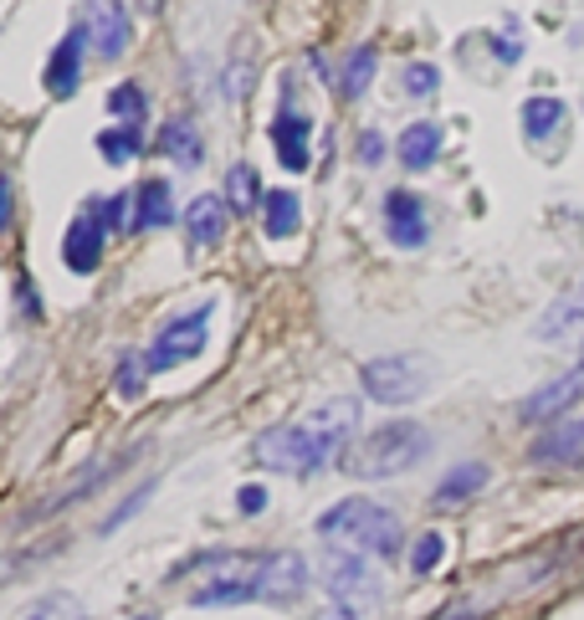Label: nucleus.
I'll return each instance as SVG.
<instances>
[{"instance_id":"1","label":"nucleus","mask_w":584,"mask_h":620,"mask_svg":"<svg viewBox=\"0 0 584 620\" xmlns=\"http://www.w3.org/2000/svg\"><path fill=\"white\" fill-rule=\"evenodd\" d=\"M359 431V401L354 395H338V401H323L308 420L298 426H272L257 437L251 456L262 462L267 472H287V477H308V472L329 467L344 441Z\"/></svg>"},{"instance_id":"2","label":"nucleus","mask_w":584,"mask_h":620,"mask_svg":"<svg viewBox=\"0 0 584 620\" xmlns=\"http://www.w3.org/2000/svg\"><path fill=\"white\" fill-rule=\"evenodd\" d=\"M318 538H329L334 549L395 559L405 544V523H401V513H390L374 498H344V503H334L318 518Z\"/></svg>"},{"instance_id":"3","label":"nucleus","mask_w":584,"mask_h":620,"mask_svg":"<svg viewBox=\"0 0 584 620\" xmlns=\"http://www.w3.org/2000/svg\"><path fill=\"white\" fill-rule=\"evenodd\" d=\"M426 456H431V431L420 420H390L344 452V472L359 482H380V477H401V472L420 467Z\"/></svg>"},{"instance_id":"4","label":"nucleus","mask_w":584,"mask_h":620,"mask_svg":"<svg viewBox=\"0 0 584 620\" xmlns=\"http://www.w3.org/2000/svg\"><path fill=\"white\" fill-rule=\"evenodd\" d=\"M359 385L380 405H410L431 390V359L426 354H384L359 369Z\"/></svg>"},{"instance_id":"5","label":"nucleus","mask_w":584,"mask_h":620,"mask_svg":"<svg viewBox=\"0 0 584 620\" xmlns=\"http://www.w3.org/2000/svg\"><path fill=\"white\" fill-rule=\"evenodd\" d=\"M211 313H216V302L205 298V302H195L190 313L169 319L165 329L154 334L150 349H144V365H150V374H165V369L190 365V359H195V354L211 344Z\"/></svg>"},{"instance_id":"6","label":"nucleus","mask_w":584,"mask_h":620,"mask_svg":"<svg viewBox=\"0 0 584 620\" xmlns=\"http://www.w3.org/2000/svg\"><path fill=\"white\" fill-rule=\"evenodd\" d=\"M323 589H329V600L349 605V610H359L365 620L384 605L380 574L369 570L365 553H354V549H329V564H323Z\"/></svg>"},{"instance_id":"7","label":"nucleus","mask_w":584,"mask_h":620,"mask_svg":"<svg viewBox=\"0 0 584 620\" xmlns=\"http://www.w3.org/2000/svg\"><path fill=\"white\" fill-rule=\"evenodd\" d=\"M247 585H251V600L287 605L308 589V564H302V553H267V559L251 564Z\"/></svg>"},{"instance_id":"8","label":"nucleus","mask_w":584,"mask_h":620,"mask_svg":"<svg viewBox=\"0 0 584 620\" xmlns=\"http://www.w3.org/2000/svg\"><path fill=\"white\" fill-rule=\"evenodd\" d=\"M83 32H87V47L98 51V62H118L123 51H129V16H123V5L118 0H87L83 5Z\"/></svg>"},{"instance_id":"9","label":"nucleus","mask_w":584,"mask_h":620,"mask_svg":"<svg viewBox=\"0 0 584 620\" xmlns=\"http://www.w3.org/2000/svg\"><path fill=\"white\" fill-rule=\"evenodd\" d=\"M384 236L401 252H416V247L431 241V220H426V205L416 201V190H390L384 195Z\"/></svg>"},{"instance_id":"10","label":"nucleus","mask_w":584,"mask_h":620,"mask_svg":"<svg viewBox=\"0 0 584 620\" xmlns=\"http://www.w3.org/2000/svg\"><path fill=\"white\" fill-rule=\"evenodd\" d=\"M83 51H87V32H83V21H78V26L57 41L47 72H41V83H47L51 98H72V93H78V83H83Z\"/></svg>"},{"instance_id":"11","label":"nucleus","mask_w":584,"mask_h":620,"mask_svg":"<svg viewBox=\"0 0 584 620\" xmlns=\"http://www.w3.org/2000/svg\"><path fill=\"white\" fill-rule=\"evenodd\" d=\"M308 134H313V123L293 108V103H283V114L272 118V150H277V165L287 169V175H302L308 169V159H313V150H308Z\"/></svg>"},{"instance_id":"12","label":"nucleus","mask_w":584,"mask_h":620,"mask_svg":"<svg viewBox=\"0 0 584 620\" xmlns=\"http://www.w3.org/2000/svg\"><path fill=\"white\" fill-rule=\"evenodd\" d=\"M580 401H584V365L559 374V380H549V385H538L528 401L517 405V416L523 420H559L569 405H580Z\"/></svg>"},{"instance_id":"13","label":"nucleus","mask_w":584,"mask_h":620,"mask_svg":"<svg viewBox=\"0 0 584 620\" xmlns=\"http://www.w3.org/2000/svg\"><path fill=\"white\" fill-rule=\"evenodd\" d=\"M103 247H108V226L93 216H78L68 226V236H62V262H68L72 272H98Z\"/></svg>"},{"instance_id":"14","label":"nucleus","mask_w":584,"mask_h":620,"mask_svg":"<svg viewBox=\"0 0 584 620\" xmlns=\"http://www.w3.org/2000/svg\"><path fill=\"white\" fill-rule=\"evenodd\" d=\"M175 220V195H169V180H139L134 190V216H129V226L134 231H159V226H169Z\"/></svg>"},{"instance_id":"15","label":"nucleus","mask_w":584,"mask_h":620,"mask_svg":"<svg viewBox=\"0 0 584 620\" xmlns=\"http://www.w3.org/2000/svg\"><path fill=\"white\" fill-rule=\"evenodd\" d=\"M226 216H231V205L221 201V195H195V201L184 205V236L195 247H216L221 236H226Z\"/></svg>"},{"instance_id":"16","label":"nucleus","mask_w":584,"mask_h":620,"mask_svg":"<svg viewBox=\"0 0 584 620\" xmlns=\"http://www.w3.org/2000/svg\"><path fill=\"white\" fill-rule=\"evenodd\" d=\"M534 462H564V467L584 462V416L549 426V437L534 441Z\"/></svg>"},{"instance_id":"17","label":"nucleus","mask_w":584,"mask_h":620,"mask_svg":"<svg viewBox=\"0 0 584 620\" xmlns=\"http://www.w3.org/2000/svg\"><path fill=\"white\" fill-rule=\"evenodd\" d=\"M159 150H165L180 169H201L205 144H201V129H195V118H169L165 129H159Z\"/></svg>"},{"instance_id":"18","label":"nucleus","mask_w":584,"mask_h":620,"mask_svg":"<svg viewBox=\"0 0 584 620\" xmlns=\"http://www.w3.org/2000/svg\"><path fill=\"white\" fill-rule=\"evenodd\" d=\"M395 154H401V165L410 169V175L431 169L436 159H441V123H410L401 134V144H395Z\"/></svg>"},{"instance_id":"19","label":"nucleus","mask_w":584,"mask_h":620,"mask_svg":"<svg viewBox=\"0 0 584 620\" xmlns=\"http://www.w3.org/2000/svg\"><path fill=\"white\" fill-rule=\"evenodd\" d=\"M492 482V467L487 462H462V467H451L441 482H436V503L451 508V503H467L472 492H482Z\"/></svg>"},{"instance_id":"20","label":"nucleus","mask_w":584,"mask_h":620,"mask_svg":"<svg viewBox=\"0 0 584 620\" xmlns=\"http://www.w3.org/2000/svg\"><path fill=\"white\" fill-rule=\"evenodd\" d=\"M262 226H267L272 241H287V236H298L302 226V201L293 190H267L262 195Z\"/></svg>"},{"instance_id":"21","label":"nucleus","mask_w":584,"mask_h":620,"mask_svg":"<svg viewBox=\"0 0 584 620\" xmlns=\"http://www.w3.org/2000/svg\"><path fill=\"white\" fill-rule=\"evenodd\" d=\"M564 123H569L564 98H549V93H538V98L523 103V139H549L553 129H564Z\"/></svg>"},{"instance_id":"22","label":"nucleus","mask_w":584,"mask_h":620,"mask_svg":"<svg viewBox=\"0 0 584 620\" xmlns=\"http://www.w3.org/2000/svg\"><path fill=\"white\" fill-rule=\"evenodd\" d=\"M574 329H584V283L569 293V298H559L544 313V323H538V334L544 338H559V334H574Z\"/></svg>"},{"instance_id":"23","label":"nucleus","mask_w":584,"mask_h":620,"mask_svg":"<svg viewBox=\"0 0 584 620\" xmlns=\"http://www.w3.org/2000/svg\"><path fill=\"white\" fill-rule=\"evenodd\" d=\"M139 150H144V129L139 123H118V129H103L98 134V154L108 165H129V159H139Z\"/></svg>"},{"instance_id":"24","label":"nucleus","mask_w":584,"mask_h":620,"mask_svg":"<svg viewBox=\"0 0 584 620\" xmlns=\"http://www.w3.org/2000/svg\"><path fill=\"white\" fill-rule=\"evenodd\" d=\"M374 68H380L374 47H354L349 62H344V78H338V93H344V98H365V87L374 83Z\"/></svg>"},{"instance_id":"25","label":"nucleus","mask_w":584,"mask_h":620,"mask_svg":"<svg viewBox=\"0 0 584 620\" xmlns=\"http://www.w3.org/2000/svg\"><path fill=\"white\" fill-rule=\"evenodd\" d=\"M226 205H231V211H241V216L262 205V184H257V169L236 165L231 175H226Z\"/></svg>"},{"instance_id":"26","label":"nucleus","mask_w":584,"mask_h":620,"mask_svg":"<svg viewBox=\"0 0 584 620\" xmlns=\"http://www.w3.org/2000/svg\"><path fill=\"white\" fill-rule=\"evenodd\" d=\"M247 600H251L247 580H211L205 589L190 595V605H201V610H211V605H247Z\"/></svg>"},{"instance_id":"27","label":"nucleus","mask_w":584,"mask_h":620,"mask_svg":"<svg viewBox=\"0 0 584 620\" xmlns=\"http://www.w3.org/2000/svg\"><path fill=\"white\" fill-rule=\"evenodd\" d=\"M401 87H405V98H416V103L436 98V93H441V68H431V62H410V68L401 72Z\"/></svg>"},{"instance_id":"28","label":"nucleus","mask_w":584,"mask_h":620,"mask_svg":"<svg viewBox=\"0 0 584 620\" xmlns=\"http://www.w3.org/2000/svg\"><path fill=\"white\" fill-rule=\"evenodd\" d=\"M108 114L129 118V123H144V114H150V98H144V87H139V83H118L114 93H108Z\"/></svg>"},{"instance_id":"29","label":"nucleus","mask_w":584,"mask_h":620,"mask_svg":"<svg viewBox=\"0 0 584 620\" xmlns=\"http://www.w3.org/2000/svg\"><path fill=\"white\" fill-rule=\"evenodd\" d=\"M144 380H150V365L139 359V354H123L118 359V374H114V385L123 401H134V395H144Z\"/></svg>"},{"instance_id":"30","label":"nucleus","mask_w":584,"mask_h":620,"mask_svg":"<svg viewBox=\"0 0 584 620\" xmlns=\"http://www.w3.org/2000/svg\"><path fill=\"white\" fill-rule=\"evenodd\" d=\"M441 559H446V538H441V534H420L416 549H410V570H416V574H431Z\"/></svg>"},{"instance_id":"31","label":"nucleus","mask_w":584,"mask_h":620,"mask_svg":"<svg viewBox=\"0 0 584 620\" xmlns=\"http://www.w3.org/2000/svg\"><path fill=\"white\" fill-rule=\"evenodd\" d=\"M26 620H83V600H72V595H51V600H41Z\"/></svg>"},{"instance_id":"32","label":"nucleus","mask_w":584,"mask_h":620,"mask_svg":"<svg viewBox=\"0 0 584 620\" xmlns=\"http://www.w3.org/2000/svg\"><path fill=\"white\" fill-rule=\"evenodd\" d=\"M103 226H129V216H134V195H114V201H103Z\"/></svg>"},{"instance_id":"33","label":"nucleus","mask_w":584,"mask_h":620,"mask_svg":"<svg viewBox=\"0 0 584 620\" xmlns=\"http://www.w3.org/2000/svg\"><path fill=\"white\" fill-rule=\"evenodd\" d=\"M236 508H241V513H251V518H257V513H262V508H267V487L247 482V487H241V492H236Z\"/></svg>"},{"instance_id":"34","label":"nucleus","mask_w":584,"mask_h":620,"mask_svg":"<svg viewBox=\"0 0 584 620\" xmlns=\"http://www.w3.org/2000/svg\"><path fill=\"white\" fill-rule=\"evenodd\" d=\"M492 47H498L502 62H517V57H523V41H517V21H508V26H502V36L492 41Z\"/></svg>"},{"instance_id":"35","label":"nucleus","mask_w":584,"mask_h":620,"mask_svg":"<svg viewBox=\"0 0 584 620\" xmlns=\"http://www.w3.org/2000/svg\"><path fill=\"white\" fill-rule=\"evenodd\" d=\"M359 159H365V165H380V159H384V139L374 134V129L359 134Z\"/></svg>"},{"instance_id":"36","label":"nucleus","mask_w":584,"mask_h":620,"mask_svg":"<svg viewBox=\"0 0 584 620\" xmlns=\"http://www.w3.org/2000/svg\"><path fill=\"white\" fill-rule=\"evenodd\" d=\"M318 620H365L359 610H349V605H338V600H329L323 610H318Z\"/></svg>"},{"instance_id":"37","label":"nucleus","mask_w":584,"mask_h":620,"mask_svg":"<svg viewBox=\"0 0 584 620\" xmlns=\"http://www.w3.org/2000/svg\"><path fill=\"white\" fill-rule=\"evenodd\" d=\"M431 620H477V610H467V605H462V610H446V616H431Z\"/></svg>"},{"instance_id":"38","label":"nucleus","mask_w":584,"mask_h":620,"mask_svg":"<svg viewBox=\"0 0 584 620\" xmlns=\"http://www.w3.org/2000/svg\"><path fill=\"white\" fill-rule=\"evenodd\" d=\"M5 216H11V195H5V180H0V226H5Z\"/></svg>"},{"instance_id":"39","label":"nucleus","mask_w":584,"mask_h":620,"mask_svg":"<svg viewBox=\"0 0 584 620\" xmlns=\"http://www.w3.org/2000/svg\"><path fill=\"white\" fill-rule=\"evenodd\" d=\"M139 620H154V616H139Z\"/></svg>"}]
</instances>
